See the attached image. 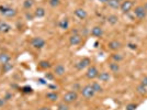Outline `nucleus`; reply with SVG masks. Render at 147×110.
Masks as SVG:
<instances>
[{
    "instance_id": "nucleus-1",
    "label": "nucleus",
    "mask_w": 147,
    "mask_h": 110,
    "mask_svg": "<svg viewBox=\"0 0 147 110\" xmlns=\"http://www.w3.org/2000/svg\"><path fill=\"white\" fill-rule=\"evenodd\" d=\"M78 99V94L76 92H68L63 96V101L65 104H73Z\"/></svg>"
},
{
    "instance_id": "nucleus-2",
    "label": "nucleus",
    "mask_w": 147,
    "mask_h": 110,
    "mask_svg": "<svg viewBox=\"0 0 147 110\" xmlns=\"http://www.w3.org/2000/svg\"><path fill=\"white\" fill-rule=\"evenodd\" d=\"M0 13H1L2 16L7 17V18H12V17H16L17 11H16V9L10 8V7L0 6Z\"/></svg>"
},
{
    "instance_id": "nucleus-3",
    "label": "nucleus",
    "mask_w": 147,
    "mask_h": 110,
    "mask_svg": "<svg viewBox=\"0 0 147 110\" xmlns=\"http://www.w3.org/2000/svg\"><path fill=\"white\" fill-rule=\"evenodd\" d=\"M31 45H32L34 49L41 50V49H43L44 46H45V41H44L42 37H33V39L31 40Z\"/></svg>"
},
{
    "instance_id": "nucleus-4",
    "label": "nucleus",
    "mask_w": 147,
    "mask_h": 110,
    "mask_svg": "<svg viewBox=\"0 0 147 110\" xmlns=\"http://www.w3.org/2000/svg\"><path fill=\"white\" fill-rule=\"evenodd\" d=\"M94 90H93V88H92L91 85H86L85 87H82L81 88V95L84 96L85 98L87 99H89V98H92L94 96Z\"/></svg>"
},
{
    "instance_id": "nucleus-5",
    "label": "nucleus",
    "mask_w": 147,
    "mask_h": 110,
    "mask_svg": "<svg viewBox=\"0 0 147 110\" xmlns=\"http://www.w3.org/2000/svg\"><path fill=\"white\" fill-rule=\"evenodd\" d=\"M99 71L96 66H89L87 69L86 76L88 79H94V78H98Z\"/></svg>"
},
{
    "instance_id": "nucleus-6",
    "label": "nucleus",
    "mask_w": 147,
    "mask_h": 110,
    "mask_svg": "<svg viewBox=\"0 0 147 110\" xmlns=\"http://www.w3.org/2000/svg\"><path fill=\"white\" fill-rule=\"evenodd\" d=\"M134 14H135V17H136L137 19L142 20V19L146 18L147 11L145 10L144 6H137L136 8H135V10H134Z\"/></svg>"
},
{
    "instance_id": "nucleus-7",
    "label": "nucleus",
    "mask_w": 147,
    "mask_h": 110,
    "mask_svg": "<svg viewBox=\"0 0 147 110\" xmlns=\"http://www.w3.org/2000/svg\"><path fill=\"white\" fill-rule=\"evenodd\" d=\"M133 5H134L133 1H131V0H124V1H122L121 6H120V9H121V11L123 13H127L133 8Z\"/></svg>"
},
{
    "instance_id": "nucleus-8",
    "label": "nucleus",
    "mask_w": 147,
    "mask_h": 110,
    "mask_svg": "<svg viewBox=\"0 0 147 110\" xmlns=\"http://www.w3.org/2000/svg\"><path fill=\"white\" fill-rule=\"evenodd\" d=\"M89 66H90V60H89L88 57L81 58V60L76 64V67H77V69H79V71H82V69H85L86 67H89Z\"/></svg>"
},
{
    "instance_id": "nucleus-9",
    "label": "nucleus",
    "mask_w": 147,
    "mask_h": 110,
    "mask_svg": "<svg viewBox=\"0 0 147 110\" xmlns=\"http://www.w3.org/2000/svg\"><path fill=\"white\" fill-rule=\"evenodd\" d=\"M81 37H80L79 34L77 33V34H71L70 37H69V43H70V45H78L81 43Z\"/></svg>"
},
{
    "instance_id": "nucleus-10",
    "label": "nucleus",
    "mask_w": 147,
    "mask_h": 110,
    "mask_svg": "<svg viewBox=\"0 0 147 110\" xmlns=\"http://www.w3.org/2000/svg\"><path fill=\"white\" fill-rule=\"evenodd\" d=\"M75 16L77 17L78 19H80V20H85V19L87 18V11L85 10V9H81V8H78V9H76L75 10Z\"/></svg>"
},
{
    "instance_id": "nucleus-11",
    "label": "nucleus",
    "mask_w": 147,
    "mask_h": 110,
    "mask_svg": "<svg viewBox=\"0 0 147 110\" xmlns=\"http://www.w3.org/2000/svg\"><path fill=\"white\" fill-rule=\"evenodd\" d=\"M108 46H109V49L112 50V51H117V50L121 49L122 44H121V42H119V41H117V40H113V41H111V42H109V44H108Z\"/></svg>"
},
{
    "instance_id": "nucleus-12",
    "label": "nucleus",
    "mask_w": 147,
    "mask_h": 110,
    "mask_svg": "<svg viewBox=\"0 0 147 110\" xmlns=\"http://www.w3.org/2000/svg\"><path fill=\"white\" fill-rule=\"evenodd\" d=\"M103 34V30L101 26H93L91 29V35L96 37H101Z\"/></svg>"
},
{
    "instance_id": "nucleus-13",
    "label": "nucleus",
    "mask_w": 147,
    "mask_h": 110,
    "mask_svg": "<svg viewBox=\"0 0 147 110\" xmlns=\"http://www.w3.org/2000/svg\"><path fill=\"white\" fill-rule=\"evenodd\" d=\"M98 79L100 80V81H103V83L109 81V80L111 79L110 73H108V72H102V73H100L98 75Z\"/></svg>"
},
{
    "instance_id": "nucleus-14",
    "label": "nucleus",
    "mask_w": 147,
    "mask_h": 110,
    "mask_svg": "<svg viewBox=\"0 0 147 110\" xmlns=\"http://www.w3.org/2000/svg\"><path fill=\"white\" fill-rule=\"evenodd\" d=\"M65 71L66 69L64 67V65H61V64H58L54 67V74L57 75V76H63L65 74Z\"/></svg>"
},
{
    "instance_id": "nucleus-15",
    "label": "nucleus",
    "mask_w": 147,
    "mask_h": 110,
    "mask_svg": "<svg viewBox=\"0 0 147 110\" xmlns=\"http://www.w3.org/2000/svg\"><path fill=\"white\" fill-rule=\"evenodd\" d=\"M10 30H11L10 24H8L7 22H0V32L1 33H8Z\"/></svg>"
},
{
    "instance_id": "nucleus-16",
    "label": "nucleus",
    "mask_w": 147,
    "mask_h": 110,
    "mask_svg": "<svg viewBox=\"0 0 147 110\" xmlns=\"http://www.w3.org/2000/svg\"><path fill=\"white\" fill-rule=\"evenodd\" d=\"M58 26L61 28V30H67L68 26H69V20L67 18L63 19L59 21V23H58Z\"/></svg>"
},
{
    "instance_id": "nucleus-17",
    "label": "nucleus",
    "mask_w": 147,
    "mask_h": 110,
    "mask_svg": "<svg viewBox=\"0 0 147 110\" xmlns=\"http://www.w3.org/2000/svg\"><path fill=\"white\" fill-rule=\"evenodd\" d=\"M11 60V56L8 54V53H0V63L1 64H5V63H8Z\"/></svg>"
},
{
    "instance_id": "nucleus-18",
    "label": "nucleus",
    "mask_w": 147,
    "mask_h": 110,
    "mask_svg": "<svg viewBox=\"0 0 147 110\" xmlns=\"http://www.w3.org/2000/svg\"><path fill=\"white\" fill-rule=\"evenodd\" d=\"M121 1L120 0H109L108 1V6L112 8V9H117V8H120L121 6V3H120Z\"/></svg>"
},
{
    "instance_id": "nucleus-19",
    "label": "nucleus",
    "mask_w": 147,
    "mask_h": 110,
    "mask_svg": "<svg viewBox=\"0 0 147 110\" xmlns=\"http://www.w3.org/2000/svg\"><path fill=\"white\" fill-rule=\"evenodd\" d=\"M34 16H35L36 18H43L44 16H45V9H44V8H41V7L36 8L35 11H34Z\"/></svg>"
},
{
    "instance_id": "nucleus-20",
    "label": "nucleus",
    "mask_w": 147,
    "mask_h": 110,
    "mask_svg": "<svg viewBox=\"0 0 147 110\" xmlns=\"http://www.w3.org/2000/svg\"><path fill=\"white\" fill-rule=\"evenodd\" d=\"M45 97L47 98L49 100H51V101H57L58 100V95L56 94V92H47L46 95H45Z\"/></svg>"
},
{
    "instance_id": "nucleus-21",
    "label": "nucleus",
    "mask_w": 147,
    "mask_h": 110,
    "mask_svg": "<svg viewBox=\"0 0 147 110\" xmlns=\"http://www.w3.org/2000/svg\"><path fill=\"white\" fill-rule=\"evenodd\" d=\"M109 67H110V71L112 72V73H117V72L120 71L119 63H117V62H112V63H110Z\"/></svg>"
},
{
    "instance_id": "nucleus-22",
    "label": "nucleus",
    "mask_w": 147,
    "mask_h": 110,
    "mask_svg": "<svg viewBox=\"0 0 147 110\" xmlns=\"http://www.w3.org/2000/svg\"><path fill=\"white\" fill-rule=\"evenodd\" d=\"M117 21H119V18H117V16H115V14H110L108 17V22L111 25H115L117 23Z\"/></svg>"
},
{
    "instance_id": "nucleus-23",
    "label": "nucleus",
    "mask_w": 147,
    "mask_h": 110,
    "mask_svg": "<svg viewBox=\"0 0 147 110\" xmlns=\"http://www.w3.org/2000/svg\"><path fill=\"white\" fill-rule=\"evenodd\" d=\"M12 67H13V65L10 62L2 64V73H8V72H10V71L12 69Z\"/></svg>"
},
{
    "instance_id": "nucleus-24",
    "label": "nucleus",
    "mask_w": 147,
    "mask_h": 110,
    "mask_svg": "<svg viewBox=\"0 0 147 110\" xmlns=\"http://www.w3.org/2000/svg\"><path fill=\"white\" fill-rule=\"evenodd\" d=\"M111 58L113 60V62L120 63V62H121L123 60V56L121 54H119V53H113V54L111 55Z\"/></svg>"
},
{
    "instance_id": "nucleus-25",
    "label": "nucleus",
    "mask_w": 147,
    "mask_h": 110,
    "mask_svg": "<svg viewBox=\"0 0 147 110\" xmlns=\"http://www.w3.org/2000/svg\"><path fill=\"white\" fill-rule=\"evenodd\" d=\"M136 90H137V92L138 94H141V95H146L147 94V89H146V87L144 85H138L137 86V88H136Z\"/></svg>"
},
{
    "instance_id": "nucleus-26",
    "label": "nucleus",
    "mask_w": 147,
    "mask_h": 110,
    "mask_svg": "<svg viewBox=\"0 0 147 110\" xmlns=\"http://www.w3.org/2000/svg\"><path fill=\"white\" fill-rule=\"evenodd\" d=\"M91 86H92V88H93V90H94V92H102V87H101L100 84H98L97 81L92 83Z\"/></svg>"
},
{
    "instance_id": "nucleus-27",
    "label": "nucleus",
    "mask_w": 147,
    "mask_h": 110,
    "mask_svg": "<svg viewBox=\"0 0 147 110\" xmlns=\"http://www.w3.org/2000/svg\"><path fill=\"white\" fill-rule=\"evenodd\" d=\"M38 66H40V68H42V69H47V68L51 67V64L47 61H41L38 63Z\"/></svg>"
},
{
    "instance_id": "nucleus-28",
    "label": "nucleus",
    "mask_w": 147,
    "mask_h": 110,
    "mask_svg": "<svg viewBox=\"0 0 147 110\" xmlns=\"http://www.w3.org/2000/svg\"><path fill=\"white\" fill-rule=\"evenodd\" d=\"M32 6H33V0H25L23 2V7L25 9H30L32 8Z\"/></svg>"
},
{
    "instance_id": "nucleus-29",
    "label": "nucleus",
    "mask_w": 147,
    "mask_h": 110,
    "mask_svg": "<svg viewBox=\"0 0 147 110\" xmlns=\"http://www.w3.org/2000/svg\"><path fill=\"white\" fill-rule=\"evenodd\" d=\"M57 110H69L68 104H65V103H61V104H59V105H58V107H57Z\"/></svg>"
},
{
    "instance_id": "nucleus-30",
    "label": "nucleus",
    "mask_w": 147,
    "mask_h": 110,
    "mask_svg": "<svg viewBox=\"0 0 147 110\" xmlns=\"http://www.w3.org/2000/svg\"><path fill=\"white\" fill-rule=\"evenodd\" d=\"M61 5V0H49V6L57 7Z\"/></svg>"
},
{
    "instance_id": "nucleus-31",
    "label": "nucleus",
    "mask_w": 147,
    "mask_h": 110,
    "mask_svg": "<svg viewBox=\"0 0 147 110\" xmlns=\"http://www.w3.org/2000/svg\"><path fill=\"white\" fill-rule=\"evenodd\" d=\"M22 92H25V94H31V92H32V88H31L30 86H24V87L22 88Z\"/></svg>"
},
{
    "instance_id": "nucleus-32",
    "label": "nucleus",
    "mask_w": 147,
    "mask_h": 110,
    "mask_svg": "<svg viewBox=\"0 0 147 110\" xmlns=\"http://www.w3.org/2000/svg\"><path fill=\"white\" fill-rule=\"evenodd\" d=\"M137 108V105L136 104H129L126 106V110H135Z\"/></svg>"
},
{
    "instance_id": "nucleus-33",
    "label": "nucleus",
    "mask_w": 147,
    "mask_h": 110,
    "mask_svg": "<svg viewBox=\"0 0 147 110\" xmlns=\"http://www.w3.org/2000/svg\"><path fill=\"white\" fill-rule=\"evenodd\" d=\"M129 48L131 50H136L137 49V45H136V44H133V43H129Z\"/></svg>"
},
{
    "instance_id": "nucleus-34",
    "label": "nucleus",
    "mask_w": 147,
    "mask_h": 110,
    "mask_svg": "<svg viewBox=\"0 0 147 110\" xmlns=\"http://www.w3.org/2000/svg\"><path fill=\"white\" fill-rule=\"evenodd\" d=\"M142 85H144L145 87H147V76H145V77L142 79Z\"/></svg>"
},
{
    "instance_id": "nucleus-35",
    "label": "nucleus",
    "mask_w": 147,
    "mask_h": 110,
    "mask_svg": "<svg viewBox=\"0 0 147 110\" xmlns=\"http://www.w3.org/2000/svg\"><path fill=\"white\" fill-rule=\"evenodd\" d=\"M37 110H52L49 107H41V108H38Z\"/></svg>"
},
{
    "instance_id": "nucleus-36",
    "label": "nucleus",
    "mask_w": 147,
    "mask_h": 110,
    "mask_svg": "<svg viewBox=\"0 0 147 110\" xmlns=\"http://www.w3.org/2000/svg\"><path fill=\"white\" fill-rule=\"evenodd\" d=\"M46 77H47L49 79H53V78H54V77H53V75H52V74H49V73L46 74Z\"/></svg>"
},
{
    "instance_id": "nucleus-37",
    "label": "nucleus",
    "mask_w": 147,
    "mask_h": 110,
    "mask_svg": "<svg viewBox=\"0 0 147 110\" xmlns=\"http://www.w3.org/2000/svg\"><path fill=\"white\" fill-rule=\"evenodd\" d=\"M3 105H5V100H3L2 98H0V107H1V106H3Z\"/></svg>"
},
{
    "instance_id": "nucleus-38",
    "label": "nucleus",
    "mask_w": 147,
    "mask_h": 110,
    "mask_svg": "<svg viewBox=\"0 0 147 110\" xmlns=\"http://www.w3.org/2000/svg\"><path fill=\"white\" fill-rule=\"evenodd\" d=\"M99 1H100L101 3H108V1H109V0H99Z\"/></svg>"
},
{
    "instance_id": "nucleus-39",
    "label": "nucleus",
    "mask_w": 147,
    "mask_h": 110,
    "mask_svg": "<svg viewBox=\"0 0 147 110\" xmlns=\"http://www.w3.org/2000/svg\"><path fill=\"white\" fill-rule=\"evenodd\" d=\"M144 8H145V10H146V11H147V2H146V3H145V5H144Z\"/></svg>"
}]
</instances>
